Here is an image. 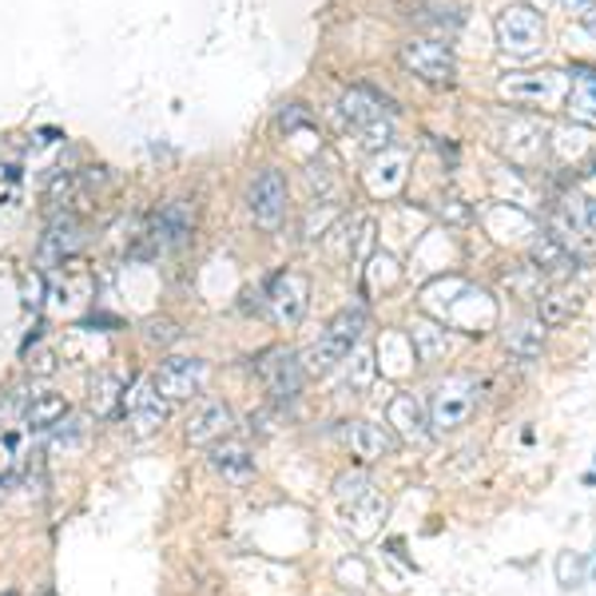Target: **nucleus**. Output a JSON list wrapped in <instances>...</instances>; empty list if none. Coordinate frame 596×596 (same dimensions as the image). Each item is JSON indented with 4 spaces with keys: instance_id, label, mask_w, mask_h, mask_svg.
<instances>
[{
    "instance_id": "nucleus-1",
    "label": "nucleus",
    "mask_w": 596,
    "mask_h": 596,
    "mask_svg": "<svg viewBox=\"0 0 596 596\" xmlns=\"http://www.w3.org/2000/svg\"><path fill=\"white\" fill-rule=\"evenodd\" d=\"M362 330H366V310H362V307L338 310V315L330 318V327L322 330V338L310 347L307 370H315V374H330L338 362H347V354L358 347Z\"/></svg>"
},
{
    "instance_id": "nucleus-2",
    "label": "nucleus",
    "mask_w": 596,
    "mask_h": 596,
    "mask_svg": "<svg viewBox=\"0 0 596 596\" xmlns=\"http://www.w3.org/2000/svg\"><path fill=\"white\" fill-rule=\"evenodd\" d=\"M477 402H481V386H477L473 377L466 374L446 377V382L434 390V397H429V426H434L437 434H454V429H461L469 417H473Z\"/></svg>"
},
{
    "instance_id": "nucleus-3",
    "label": "nucleus",
    "mask_w": 596,
    "mask_h": 596,
    "mask_svg": "<svg viewBox=\"0 0 596 596\" xmlns=\"http://www.w3.org/2000/svg\"><path fill=\"white\" fill-rule=\"evenodd\" d=\"M402 64H406L414 76L429 79V84H449L457 72V60L454 49H449L446 40H434V36H414L402 44Z\"/></svg>"
},
{
    "instance_id": "nucleus-4",
    "label": "nucleus",
    "mask_w": 596,
    "mask_h": 596,
    "mask_svg": "<svg viewBox=\"0 0 596 596\" xmlns=\"http://www.w3.org/2000/svg\"><path fill=\"white\" fill-rule=\"evenodd\" d=\"M497 44L513 56H533L545 44V20L541 12H533L529 4H513L497 17Z\"/></svg>"
},
{
    "instance_id": "nucleus-5",
    "label": "nucleus",
    "mask_w": 596,
    "mask_h": 596,
    "mask_svg": "<svg viewBox=\"0 0 596 596\" xmlns=\"http://www.w3.org/2000/svg\"><path fill=\"white\" fill-rule=\"evenodd\" d=\"M258 377H263V386L270 390V397L278 402H295L302 394V382H307V366H302V358L295 350H267V354L258 358Z\"/></svg>"
},
{
    "instance_id": "nucleus-6",
    "label": "nucleus",
    "mask_w": 596,
    "mask_h": 596,
    "mask_svg": "<svg viewBox=\"0 0 596 596\" xmlns=\"http://www.w3.org/2000/svg\"><path fill=\"white\" fill-rule=\"evenodd\" d=\"M307 298H310V283L307 275L298 270H283V275L270 278L267 287V310L278 327H298L302 315H307Z\"/></svg>"
},
{
    "instance_id": "nucleus-7",
    "label": "nucleus",
    "mask_w": 596,
    "mask_h": 596,
    "mask_svg": "<svg viewBox=\"0 0 596 596\" xmlns=\"http://www.w3.org/2000/svg\"><path fill=\"white\" fill-rule=\"evenodd\" d=\"M203 382H207V362H199V358H168V362H159L156 377H151V386L168 402H188L203 390Z\"/></svg>"
},
{
    "instance_id": "nucleus-8",
    "label": "nucleus",
    "mask_w": 596,
    "mask_h": 596,
    "mask_svg": "<svg viewBox=\"0 0 596 596\" xmlns=\"http://www.w3.org/2000/svg\"><path fill=\"white\" fill-rule=\"evenodd\" d=\"M247 207H251V215H255L258 227L275 231L278 223H283V215H287V179L278 175L275 168L258 171L255 183H251V191H247Z\"/></svg>"
},
{
    "instance_id": "nucleus-9",
    "label": "nucleus",
    "mask_w": 596,
    "mask_h": 596,
    "mask_svg": "<svg viewBox=\"0 0 596 596\" xmlns=\"http://www.w3.org/2000/svg\"><path fill=\"white\" fill-rule=\"evenodd\" d=\"M119 409H124V417H128V426H131V434H136V437L156 434V429L168 422V397L159 394L151 382H136V386H131V394H124Z\"/></svg>"
},
{
    "instance_id": "nucleus-10",
    "label": "nucleus",
    "mask_w": 596,
    "mask_h": 596,
    "mask_svg": "<svg viewBox=\"0 0 596 596\" xmlns=\"http://www.w3.org/2000/svg\"><path fill=\"white\" fill-rule=\"evenodd\" d=\"M497 143H501V151L513 163L529 168V163H536V159L545 156V128L529 116H509L501 124V131H497Z\"/></svg>"
},
{
    "instance_id": "nucleus-11",
    "label": "nucleus",
    "mask_w": 596,
    "mask_h": 596,
    "mask_svg": "<svg viewBox=\"0 0 596 596\" xmlns=\"http://www.w3.org/2000/svg\"><path fill=\"white\" fill-rule=\"evenodd\" d=\"M191 227H195V215H191L188 203H183V199L168 203V207L156 215V223H151V231H148V238H151L148 255H159V251H179L191 238Z\"/></svg>"
},
{
    "instance_id": "nucleus-12",
    "label": "nucleus",
    "mask_w": 596,
    "mask_h": 596,
    "mask_svg": "<svg viewBox=\"0 0 596 596\" xmlns=\"http://www.w3.org/2000/svg\"><path fill=\"white\" fill-rule=\"evenodd\" d=\"M231 426H235L231 409L223 406V402H215V397H207V402H199V406L191 409L183 437H188L191 446H215V441H223V437L231 434Z\"/></svg>"
},
{
    "instance_id": "nucleus-13",
    "label": "nucleus",
    "mask_w": 596,
    "mask_h": 596,
    "mask_svg": "<svg viewBox=\"0 0 596 596\" xmlns=\"http://www.w3.org/2000/svg\"><path fill=\"white\" fill-rule=\"evenodd\" d=\"M390 426L397 429V437L402 441H409V446H426L429 441V422H426V409H422V402H417L414 394H394L390 397Z\"/></svg>"
},
{
    "instance_id": "nucleus-14",
    "label": "nucleus",
    "mask_w": 596,
    "mask_h": 596,
    "mask_svg": "<svg viewBox=\"0 0 596 596\" xmlns=\"http://www.w3.org/2000/svg\"><path fill=\"white\" fill-rule=\"evenodd\" d=\"M211 469L223 473V481H231V486H247L255 477V454L235 437H223V441L211 446Z\"/></svg>"
},
{
    "instance_id": "nucleus-15",
    "label": "nucleus",
    "mask_w": 596,
    "mask_h": 596,
    "mask_svg": "<svg viewBox=\"0 0 596 596\" xmlns=\"http://www.w3.org/2000/svg\"><path fill=\"white\" fill-rule=\"evenodd\" d=\"M509 99H521V104H556L565 96V76L561 72H536V76H513L501 84Z\"/></svg>"
},
{
    "instance_id": "nucleus-16",
    "label": "nucleus",
    "mask_w": 596,
    "mask_h": 596,
    "mask_svg": "<svg viewBox=\"0 0 596 596\" xmlns=\"http://www.w3.org/2000/svg\"><path fill=\"white\" fill-rule=\"evenodd\" d=\"M79 247H84V231H79V223L72 215H56L49 223L44 243H40V258H44V263H64V258H72Z\"/></svg>"
},
{
    "instance_id": "nucleus-17",
    "label": "nucleus",
    "mask_w": 596,
    "mask_h": 596,
    "mask_svg": "<svg viewBox=\"0 0 596 596\" xmlns=\"http://www.w3.org/2000/svg\"><path fill=\"white\" fill-rule=\"evenodd\" d=\"M545 322L541 318H517L513 327L505 330V347L513 358H521V362H533V358H541V350H545Z\"/></svg>"
},
{
    "instance_id": "nucleus-18",
    "label": "nucleus",
    "mask_w": 596,
    "mask_h": 596,
    "mask_svg": "<svg viewBox=\"0 0 596 596\" xmlns=\"http://www.w3.org/2000/svg\"><path fill=\"white\" fill-rule=\"evenodd\" d=\"M576 315H581V290L573 287H553L536 298V318H541L545 327H565Z\"/></svg>"
},
{
    "instance_id": "nucleus-19",
    "label": "nucleus",
    "mask_w": 596,
    "mask_h": 596,
    "mask_svg": "<svg viewBox=\"0 0 596 596\" xmlns=\"http://www.w3.org/2000/svg\"><path fill=\"white\" fill-rule=\"evenodd\" d=\"M347 446L354 449V457H362V461H382V457L394 449V437L382 426H370V422H350Z\"/></svg>"
},
{
    "instance_id": "nucleus-20",
    "label": "nucleus",
    "mask_w": 596,
    "mask_h": 596,
    "mask_svg": "<svg viewBox=\"0 0 596 596\" xmlns=\"http://www.w3.org/2000/svg\"><path fill=\"white\" fill-rule=\"evenodd\" d=\"M568 116L581 124H596V72L593 68H573L568 72Z\"/></svg>"
},
{
    "instance_id": "nucleus-21",
    "label": "nucleus",
    "mask_w": 596,
    "mask_h": 596,
    "mask_svg": "<svg viewBox=\"0 0 596 596\" xmlns=\"http://www.w3.org/2000/svg\"><path fill=\"white\" fill-rule=\"evenodd\" d=\"M64 417H68V397L64 394H36L24 406V422H29V429H56L64 426Z\"/></svg>"
},
{
    "instance_id": "nucleus-22",
    "label": "nucleus",
    "mask_w": 596,
    "mask_h": 596,
    "mask_svg": "<svg viewBox=\"0 0 596 596\" xmlns=\"http://www.w3.org/2000/svg\"><path fill=\"white\" fill-rule=\"evenodd\" d=\"M533 267L541 275H568L576 270V255L568 247H561L553 235H536L533 238Z\"/></svg>"
},
{
    "instance_id": "nucleus-23",
    "label": "nucleus",
    "mask_w": 596,
    "mask_h": 596,
    "mask_svg": "<svg viewBox=\"0 0 596 596\" xmlns=\"http://www.w3.org/2000/svg\"><path fill=\"white\" fill-rule=\"evenodd\" d=\"M409 342H414L417 362H437L449 350V330L429 322V318H417L414 327H409Z\"/></svg>"
},
{
    "instance_id": "nucleus-24",
    "label": "nucleus",
    "mask_w": 596,
    "mask_h": 596,
    "mask_svg": "<svg viewBox=\"0 0 596 596\" xmlns=\"http://www.w3.org/2000/svg\"><path fill=\"white\" fill-rule=\"evenodd\" d=\"M382 517H386V497L374 493V489H370L366 497H358L354 505H347V525L354 529L358 536H370V533H374Z\"/></svg>"
},
{
    "instance_id": "nucleus-25",
    "label": "nucleus",
    "mask_w": 596,
    "mask_h": 596,
    "mask_svg": "<svg viewBox=\"0 0 596 596\" xmlns=\"http://www.w3.org/2000/svg\"><path fill=\"white\" fill-rule=\"evenodd\" d=\"M119 402H124V382L116 374H108V370H99L88 386V406L96 409V417H111L119 409Z\"/></svg>"
},
{
    "instance_id": "nucleus-26",
    "label": "nucleus",
    "mask_w": 596,
    "mask_h": 596,
    "mask_svg": "<svg viewBox=\"0 0 596 596\" xmlns=\"http://www.w3.org/2000/svg\"><path fill=\"white\" fill-rule=\"evenodd\" d=\"M342 116H347L350 124L362 131L366 124H374V119L382 116V99H377L374 92H366V88H350L347 96H342Z\"/></svg>"
},
{
    "instance_id": "nucleus-27",
    "label": "nucleus",
    "mask_w": 596,
    "mask_h": 596,
    "mask_svg": "<svg viewBox=\"0 0 596 596\" xmlns=\"http://www.w3.org/2000/svg\"><path fill=\"white\" fill-rule=\"evenodd\" d=\"M505 287L513 298H541L545 295V275L536 267H517L505 275Z\"/></svg>"
},
{
    "instance_id": "nucleus-28",
    "label": "nucleus",
    "mask_w": 596,
    "mask_h": 596,
    "mask_svg": "<svg viewBox=\"0 0 596 596\" xmlns=\"http://www.w3.org/2000/svg\"><path fill=\"white\" fill-rule=\"evenodd\" d=\"M350 366H347V382L354 390H366L370 386V377H374V358H370V350H350Z\"/></svg>"
},
{
    "instance_id": "nucleus-29",
    "label": "nucleus",
    "mask_w": 596,
    "mask_h": 596,
    "mask_svg": "<svg viewBox=\"0 0 596 596\" xmlns=\"http://www.w3.org/2000/svg\"><path fill=\"white\" fill-rule=\"evenodd\" d=\"M370 489H374V486H370L366 473H342V477L334 481V497L342 501V505H354L358 497H366Z\"/></svg>"
},
{
    "instance_id": "nucleus-30",
    "label": "nucleus",
    "mask_w": 596,
    "mask_h": 596,
    "mask_svg": "<svg viewBox=\"0 0 596 596\" xmlns=\"http://www.w3.org/2000/svg\"><path fill=\"white\" fill-rule=\"evenodd\" d=\"M417 24L422 29H457L461 17H457L454 4H426V9L417 12Z\"/></svg>"
},
{
    "instance_id": "nucleus-31",
    "label": "nucleus",
    "mask_w": 596,
    "mask_h": 596,
    "mask_svg": "<svg viewBox=\"0 0 596 596\" xmlns=\"http://www.w3.org/2000/svg\"><path fill=\"white\" fill-rule=\"evenodd\" d=\"M556 581L565 588L585 585V556L581 553H561L556 556Z\"/></svg>"
},
{
    "instance_id": "nucleus-32",
    "label": "nucleus",
    "mask_w": 596,
    "mask_h": 596,
    "mask_svg": "<svg viewBox=\"0 0 596 596\" xmlns=\"http://www.w3.org/2000/svg\"><path fill=\"white\" fill-rule=\"evenodd\" d=\"M390 139H394V128H390V119L382 116L362 128V143H366V148H390Z\"/></svg>"
},
{
    "instance_id": "nucleus-33",
    "label": "nucleus",
    "mask_w": 596,
    "mask_h": 596,
    "mask_svg": "<svg viewBox=\"0 0 596 596\" xmlns=\"http://www.w3.org/2000/svg\"><path fill=\"white\" fill-rule=\"evenodd\" d=\"M143 330H148V342H156V347H171V342L179 338V330L171 327L168 318H151V322H148Z\"/></svg>"
},
{
    "instance_id": "nucleus-34",
    "label": "nucleus",
    "mask_w": 596,
    "mask_h": 596,
    "mask_svg": "<svg viewBox=\"0 0 596 596\" xmlns=\"http://www.w3.org/2000/svg\"><path fill=\"white\" fill-rule=\"evenodd\" d=\"M307 111H302V104H290V108H283V116H278V124H283V128H302V124H307Z\"/></svg>"
},
{
    "instance_id": "nucleus-35",
    "label": "nucleus",
    "mask_w": 596,
    "mask_h": 596,
    "mask_svg": "<svg viewBox=\"0 0 596 596\" xmlns=\"http://www.w3.org/2000/svg\"><path fill=\"white\" fill-rule=\"evenodd\" d=\"M29 370L32 374H52V370H56V358H52L49 350H40L36 362H29Z\"/></svg>"
},
{
    "instance_id": "nucleus-36",
    "label": "nucleus",
    "mask_w": 596,
    "mask_h": 596,
    "mask_svg": "<svg viewBox=\"0 0 596 596\" xmlns=\"http://www.w3.org/2000/svg\"><path fill=\"white\" fill-rule=\"evenodd\" d=\"M561 4H565L573 17H588V12H593V0H561Z\"/></svg>"
},
{
    "instance_id": "nucleus-37",
    "label": "nucleus",
    "mask_w": 596,
    "mask_h": 596,
    "mask_svg": "<svg viewBox=\"0 0 596 596\" xmlns=\"http://www.w3.org/2000/svg\"><path fill=\"white\" fill-rule=\"evenodd\" d=\"M585 227L596 235V199H585Z\"/></svg>"
},
{
    "instance_id": "nucleus-38",
    "label": "nucleus",
    "mask_w": 596,
    "mask_h": 596,
    "mask_svg": "<svg viewBox=\"0 0 596 596\" xmlns=\"http://www.w3.org/2000/svg\"><path fill=\"white\" fill-rule=\"evenodd\" d=\"M4 596H17V593H4Z\"/></svg>"
}]
</instances>
